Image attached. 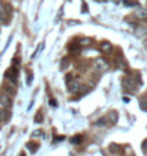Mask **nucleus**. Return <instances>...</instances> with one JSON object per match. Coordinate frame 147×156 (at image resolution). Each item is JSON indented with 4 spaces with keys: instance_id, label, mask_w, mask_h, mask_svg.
<instances>
[{
    "instance_id": "12",
    "label": "nucleus",
    "mask_w": 147,
    "mask_h": 156,
    "mask_svg": "<svg viewBox=\"0 0 147 156\" xmlns=\"http://www.w3.org/2000/svg\"><path fill=\"white\" fill-rule=\"evenodd\" d=\"M79 43H80L81 47H83V46H89V45L93 43V39H91V37H81V39L79 40Z\"/></svg>"
},
{
    "instance_id": "2",
    "label": "nucleus",
    "mask_w": 147,
    "mask_h": 156,
    "mask_svg": "<svg viewBox=\"0 0 147 156\" xmlns=\"http://www.w3.org/2000/svg\"><path fill=\"white\" fill-rule=\"evenodd\" d=\"M109 67H110L109 60H106L104 57H99V59H96V62H94V69H96V70H99V72H104V70H107Z\"/></svg>"
},
{
    "instance_id": "21",
    "label": "nucleus",
    "mask_w": 147,
    "mask_h": 156,
    "mask_svg": "<svg viewBox=\"0 0 147 156\" xmlns=\"http://www.w3.org/2000/svg\"><path fill=\"white\" fill-rule=\"evenodd\" d=\"M136 35H137V36H143V35H146V29H141V27H138V29L136 30Z\"/></svg>"
},
{
    "instance_id": "24",
    "label": "nucleus",
    "mask_w": 147,
    "mask_h": 156,
    "mask_svg": "<svg viewBox=\"0 0 147 156\" xmlns=\"http://www.w3.org/2000/svg\"><path fill=\"white\" fill-rule=\"evenodd\" d=\"M141 147H143V150H144V152L147 150V139H146V140L143 142V145H141ZM146 153H147V152H146Z\"/></svg>"
},
{
    "instance_id": "17",
    "label": "nucleus",
    "mask_w": 147,
    "mask_h": 156,
    "mask_svg": "<svg viewBox=\"0 0 147 156\" xmlns=\"http://www.w3.org/2000/svg\"><path fill=\"white\" fill-rule=\"evenodd\" d=\"M140 107H141V110L147 112V97H141L140 99Z\"/></svg>"
},
{
    "instance_id": "14",
    "label": "nucleus",
    "mask_w": 147,
    "mask_h": 156,
    "mask_svg": "<svg viewBox=\"0 0 147 156\" xmlns=\"http://www.w3.org/2000/svg\"><path fill=\"white\" fill-rule=\"evenodd\" d=\"M70 142H72L73 145H79V143L83 142V136H81V135H74V136L70 137Z\"/></svg>"
},
{
    "instance_id": "5",
    "label": "nucleus",
    "mask_w": 147,
    "mask_h": 156,
    "mask_svg": "<svg viewBox=\"0 0 147 156\" xmlns=\"http://www.w3.org/2000/svg\"><path fill=\"white\" fill-rule=\"evenodd\" d=\"M113 45L110 43V42H107V40H103L101 43H100V50L104 53V55H110V53H113Z\"/></svg>"
},
{
    "instance_id": "1",
    "label": "nucleus",
    "mask_w": 147,
    "mask_h": 156,
    "mask_svg": "<svg viewBox=\"0 0 147 156\" xmlns=\"http://www.w3.org/2000/svg\"><path fill=\"white\" fill-rule=\"evenodd\" d=\"M5 77H6L7 80H10L12 83H15V82L19 79V69L15 67V66L9 67V69L5 72Z\"/></svg>"
},
{
    "instance_id": "3",
    "label": "nucleus",
    "mask_w": 147,
    "mask_h": 156,
    "mask_svg": "<svg viewBox=\"0 0 147 156\" xmlns=\"http://www.w3.org/2000/svg\"><path fill=\"white\" fill-rule=\"evenodd\" d=\"M67 89L70 93H77L81 89V83L79 80H69L67 82Z\"/></svg>"
},
{
    "instance_id": "22",
    "label": "nucleus",
    "mask_w": 147,
    "mask_h": 156,
    "mask_svg": "<svg viewBox=\"0 0 147 156\" xmlns=\"http://www.w3.org/2000/svg\"><path fill=\"white\" fill-rule=\"evenodd\" d=\"M12 63H13V66H15V67H17V65L20 63V59H19V57H15V59L12 60Z\"/></svg>"
},
{
    "instance_id": "19",
    "label": "nucleus",
    "mask_w": 147,
    "mask_h": 156,
    "mask_svg": "<svg viewBox=\"0 0 147 156\" xmlns=\"http://www.w3.org/2000/svg\"><path fill=\"white\" fill-rule=\"evenodd\" d=\"M69 63H70V60H69L67 57H64V59H62V63H60V69H66Z\"/></svg>"
},
{
    "instance_id": "26",
    "label": "nucleus",
    "mask_w": 147,
    "mask_h": 156,
    "mask_svg": "<svg viewBox=\"0 0 147 156\" xmlns=\"http://www.w3.org/2000/svg\"><path fill=\"white\" fill-rule=\"evenodd\" d=\"M143 46H144V49L147 50V37H146V39L143 40Z\"/></svg>"
},
{
    "instance_id": "6",
    "label": "nucleus",
    "mask_w": 147,
    "mask_h": 156,
    "mask_svg": "<svg viewBox=\"0 0 147 156\" xmlns=\"http://www.w3.org/2000/svg\"><path fill=\"white\" fill-rule=\"evenodd\" d=\"M12 117V113L9 109L3 107V109H0V123H7Z\"/></svg>"
},
{
    "instance_id": "4",
    "label": "nucleus",
    "mask_w": 147,
    "mask_h": 156,
    "mask_svg": "<svg viewBox=\"0 0 147 156\" xmlns=\"http://www.w3.org/2000/svg\"><path fill=\"white\" fill-rule=\"evenodd\" d=\"M0 105L5 106L6 109H10V107H12V99H10V96L6 95L5 92L0 93Z\"/></svg>"
},
{
    "instance_id": "16",
    "label": "nucleus",
    "mask_w": 147,
    "mask_h": 156,
    "mask_svg": "<svg viewBox=\"0 0 147 156\" xmlns=\"http://www.w3.org/2000/svg\"><path fill=\"white\" fill-rule=\"evenodd\" d=\"M26 147H27L30 152H33V153H34V152L39 149V145H37V143H34V142H29V143L26 145Z\"/></svg>"
},
{
    "instance_id": "9",
    "label": "nucleus",
    "mask_w": 147,
    "mask_h": 156,
    "mask_svg": "<svg viewBox=\"0 0 147 156\" xmlns=\"http://www.w3.org/2000/svg\"><path fill=\"white\" fill-rule=\"evenodd\" d=\"M123 87L127 89V90H133V89L136 87L133 77H124V79H123Z\"/></svg>"
},
{
    "instance_id": "10",
    "label": "nucleus",
    "mask_w": 147,
    "mask_h": 156,
    "mask_svg": "<svg viewBox=\"0 0 147 156\" xmlns=\"http://www.w3.org/2000/svg\"><path fill=\"white\" fill-rule=\"evenodd\" d=\"M136 17L140 19V20H146V19H147V10L138 7V9L136 10Z\"/></svg>"
},
{
    "instance_id": "25",
    "label": "nucleus",
    "mask_w": 147,
    "mask_h": 156,
    "mask_svg": "<svg viewBox=\"0 0 147 156\" xmlns=\"http://www.w3.org/2000/svg\"><path fill=\"white\" fill-rule=\"evenodd\" d=\"M50 105H52L53 107H56V105H57V102H56L54 99H50Z\"/></svg>"
},
{
    "instance_id": "8",
    "label": "nucleus",
    "mask_w": 147,
    "mask_h": 156,
    "mask_svg": "<svg viewBox=\"0 0 147 156\" xmlns=\"http://www.w3.org/2000/svg\"><path fill=\"white\" fill-rule=\"evenodd\" d=\"M80 49H81V46H80V43L76 42V40H73V42L69 45V52H70L72 55H77V53L80 52Z\"/></svg>"
},
{
    "instance_id": "23",
    "label": "nucleus",
    "mask_w": 147,
    "mask_h": 156,
    "mask_svg": "<svg viewBox=\"0 0 147 156\" xmlns=\"http://www.w3.org/2000/svg\"><path fill=\"white\" fill-rule=\"evenodd\" d=\"M81 10H83V12H87V5H86V2H81Z\"/></svg>"
},
{
    "instance_id": "7",
    "label": "nucleus",
    "mask_w": 147,
    "mask_h": 156,
    "mask_svg": "<svg viewBox=\"0 0 147 156\" xmlns=\"http://www.w3.org/2000/svg\"><path fill=\"white\" fill-rule=\"evenodd\" d=\"M7 16H10V10L7 9V12H6L5 7L2 6V3H0V22H2V23H7V20H9Z\"/></svg>"
},
{
    "instance_id": "27",
    "label": "nucleus",
    "mask_w": 147,
    "mask_h": 156,
    "mask_svg": "<svg viewBox=\"0 0 147 156\" xmlns=\"http://www.w3.org/2000/svg\"><path fill=\"white\" fill-rule=\"evenodd\" d=\"M20 156H24V153H22V155H20Z\"/></svg>"
},
{
    "instance_id": "18",
    "label": "nucleus",
    "mask_w": 147,
    "mask_h": 156,
    "mask_svg": "<svg viewBox=\"0 0 147 156\" xmlns=\"http://www.w3.org/2000/svg\"><path fill=\"white\" fill-rule=\"evenodd\" d=\"M34 122H36V123H42V122H43V113H42V110H39V113L36 115Z\"/></svg>"
},
{
    "instance_id": "11",
    "label": "nucleus",
    "mask_w": 147,
    "mask_h": 156,
    "mask_svg": "<svg viewBox=\"0 0 147 156\" xmlns=\"http://www.w3.org/2000/svg\"><path fill=\"white\" fill-rule=\"evenodd\" d=\"M3 90H5V93H6V95H9V96H12V95H15V93H16V89H15L12 85H9V83L3 85Z\"/></svg>"
},
{
    "instance_id": "13",
    "label": "nucleus",
    "mask_w": 147,
    "mask_h": 156,
    "mask_svg": "<svg viewBox=\"0 0 147 156\" xmlns=\"http://www.w3.org/2000/svg\"><path fill=\"white\" fill-rule=\"evenodd\" d=\"M117 116H119V113H117L116 110H110L107 117L110 119V123H116V122H117Z\"/></svg>"
},
{
    "instance_id": "20",
    "label": "nucleus",
    "mask_w": 147,
    "mask_h": 156,
    "mask_svg": "<svg viewBox=\"0 0 147 156\" xmlns=\"http://www.w3.org/2000/svg\"><path fill=\"white\" fill-rule=\"evenodd\" d=\"M106 123H107V116H106V117H101V119H99V120L96 122V125H99V126L106 125Z\"/></svg>"
},
{
    "instance_id": "15",
    "label": "nucleus",
    "mask_w": 147,
    "mask_h": 156,
    "mask_svg": "<svg viewBox=\"0 0 147 156\" xmlns=\"http://www.w3.org/2000/svg\"><path fill=\"white\" fill-rule=\"evenodd\" d=\"M109 150L111 152V153H120L121 152V147L119 146V145H116V143H110V146H109Z\"/></svg>"
}]
</instances>
